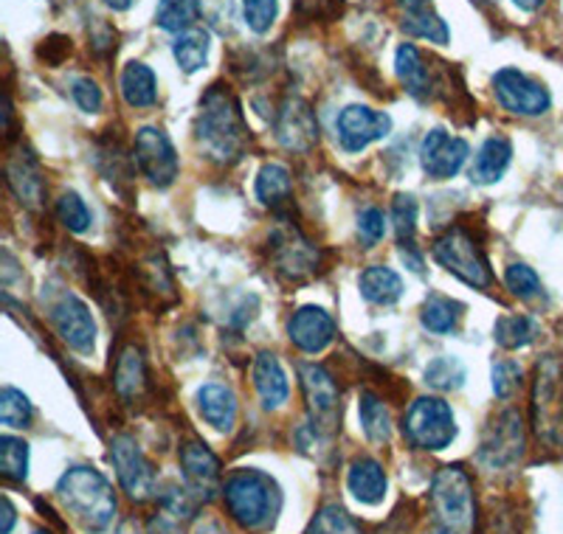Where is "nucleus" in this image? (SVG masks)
Segmentation results:
<instances>
[{"label": "nucleus", "mask_w": 563, "mask_h": 534, "mask_svg": "<svg viewBox=\"0 0 563 534\" xmlns=\"http://www.w3.org/2000/svg\"><path fill=\"white\" fill-rule=\"evenodd\" d=\"M200 147L214 164H234L245 153L249 127L238 99L225 85H211L200 99V113L195 121Z\"/></svg>", "instance_id": "f257e3e1"}, {"label": "nucleus", "mask_w": 563, "mask_h": 534, "mask_svg": "<svg viewBox=\"0 0 563 534\" xmlns=\"http://www.w3.org/2000/svg\"><path fill=\"white\" fill-rule=\"evenodd\" d=\"M57 498L88 534H102L113 526L115 492L108 478L93 467H70L57 481Z\"/></svg>", "instance_id": "f03ea898"}, {"label": "nucleus", "mask_w": 563, "mask_h": 534, "mask_svg": "<svg viewBox=\"0 0 563 534\" xmlns=\"http://www.w3.org/2000/svg\"><path fill=\"white\" fill-rule=\"evenodd\" d=\"M229 515L243 529L260 532L274 526L282 509L279 483L263 470H234L223 483Z\"/></svg>", "instance_id": "7ed1b4c3"}, {"label": "nucleus", "mask_w": 563, "mask_h": 534, "mask_svg": "<svg viewBox=\"0 0 563 534\" xmlns=\"http://www.w3.org/2000/svg\"><path fill=\"white\" fill-rule=\"evenodd\" d=\"M532 427L544 445H563V360L547 355L536 366L532 386Z\"/></svg>", "instance_id": "20e7f679"}, {"label": "nucleus", "mask_w": 563, "mask_h": 534, "mask_svg": "<svg viewBox=\"0 0 563 534\" xmlns=\"http://www.w3.org/2000/svg\"><path fill=\"white\" fill-rule=\"evenodd\" d=\"M431 503L445 529L454 534H474L476 501L474 481L460 465L442 467L431 481Z\"/></svg>", "instance_id": "39448f33"}, {"label": "nucleus", "mask_w": 563, "mask_h": 534, "mask_svg": "<svg viewBox=\"0 0 563 534\" xmlns=\"http://www.w3.org/2000/svg\"><path fill=\"white\" fill-rule=\"evenodd\" d=\"M404 436L417 450H445L456 440L454 411L440 397H420L406 411Z\"/></svg>", "instance_id": "423d86ee"}, {"label": "nucleus", "mask_w": 563, "mask_h": 534, "mask_svg": "<svg viewBox=\"0 0 563 534\" xmlns=\"http://www.w3.org/2000/svg\"><path fill=\"white\" fill-rule=\"evenodd\" d=\"M434 256L449 274L462 279L465 285L476 287V290H487L490 287V267H487L485 254L474 242V236L465 229H451L449 234H442L434 242Z\"/></svg>", "instance_id": "0eeeda50"}, {"label": "nucleus", "mask_w": 563, "mask_h": 534, "mask_svg": "<svg viewBox=\"0 0 563 534\" xmlns=\"http://www.w3.org/2000/svg\"><path fill=\"white\" fill-rule=\"evenodd\" d=\"M48 319L57 335L79 355H90L97 346V321L90 315L88 304L70 290H59L48 301Z\"/></svg>", "instance_id": "6e6552de"}, {"label": "nucleus", "mask_w": 563, "mask_h": 534, "mask_svg": "<svg viewBox=\"0 0 563 534\" xmlns=\"http://www.w3.org/2000/svg\"><path fill=\"white\" fill-rule=\"evenodd\" d=\"M110 461L122 490L133 501H150L158 492V472L150 465V458L141 453L133 436H115L110 442Z\"/></svg>", "instance_id": "1a4fd4ad"}, {"label": "nucleus", "mask_w": 563, "mask_h": 534, "mask_svg": "<svg viewBox=\"0 0 563 534\" xmlns=\"http://www.w3.org/2000/svg\"><path fill=\"white\" fill-rule=\"evenodd\" d=\"M133 158L139 164L141 175L158 189H167L178 178V153H175L169 135L161 127H141L135 133Z\"/></svg>", "instance_id": "9d476101"}, {"label": "nucleus", "mask_w": 563, "mask_h": 534, "mask_svg": "<svg viewBox=\"0 0 563 534\" xmlns=\"http://www.w3.org/2000/svg\"><path fill=\"white\" fill-rule=\"evenodd\" d=\"M493 90L507 113L516 115H544L552 104L547 85L527 77L519 68H501L493 77Z\"/></svg>", "instance_id": "9b49d317"}, {"label": "nucleus", "mask_w": 563, "mask_h": 534, "mask_svg": "<svg viewBox=\"0 0 563 534\" xmlns=\"http://www.w3.org/2000/svg\"><path fill=\"white\" fill-rule=\"evenodd\" d=\"M525 453V427L516 411H507L493 422L482 436L479 461L487 470H501V467L516 465Z\"/></svg>", "instance_id": "f8f14e48"}, {"label": "nucleus", "mask_w": 563, "mask_h": 534, "mask_svg": "<svg viewBox=\"0 0 563 534\" xmlns=\"http://www.w3.org/2000/svg\"><path fill=\"white\" fill-rule=\"evenodd\" d=\"M335 130H339L344 153H361V149L391 133V119L389 113L372 110L366 104H350L335 119Z\"/></svg>", "instance_id": "ddd939ff"}, {"label": "nucleus", "mask_w": 563, "mask_h": 534, "mask_svg": "<svg viewBox=\"0 0 563 534\" xmlns=\"http://www.w3.org/2000/svg\"><path fill=\"white\" fill-rule=\"evenodd\" d=\"M299 375L313 425L324 433L335 431V425H339V386L330 377V371L324 366H316V363H305Z\"/></svg>", "instance_id": "4468645a"}, {"label": "nucleus", "mask_w": 563, "mask_h": 534, "mask_svg": "<svg viewBox=\"0 0 563 534\" xmlns=\"http://www.w3.org/2000/svg\"><path fill=\"white\" fill-rule=\"evenodd\" d=\"M467 141L445 133L442 127L431 130L420 144V164L422 173L431 180H451L467 160Z\"/></svg>", "instance_id": "2eb2a0df"}, {"label": "nucleus", "mask_w": 563, "mask_h": 534, "mask_svg": "<svg viewBox=\"0 0 563 534\" xmlns=\"http://www.w3.org/2000/svg\"><path fill=\"white\" fill-rule=\"evenodd\" d=\"M276 138L290 153H308L319 141V121H316L313 108L299 96L285 99L276 113Z\"/></svg>", "instance_id": "dca6fc26"}, {"label": "nucleus", "mask_w": 563, "mask_h": 534, "mask_svg": "<svg viewBox=\"0 0 563 534\" xmlns=\"http://www.w3.org/2000/svg\"><path fill=\"white\" fill-rule=\"evenodd\" d=\"M180 470L186 490L198 501H211L220 492V461L203 442H186L180 447Z\"/></svg>", "instance_id": "f3484780"}, {"label": "nucleus", "mask_w": 563, "mask_h": 534, "mask_svg": "<svg viewBox=\"0 0 563 534\" xmlns=\"http://www.w3.org/2000/svg\"><path fill=\"white\" fill-rule=\"evenodd\" d=\"M288 335L296 349L308 352V355H319V352H324L327 346L333 344L335 321L321 307H301V310L290 315Z\"/></svg>", "instance_id": "a211bd4d"}, {"label": "nucleus", "mask_w": 563, "mask_h": 534, "mask_svg": "<svg viewBox=\"0 0 563 534\" xmlns=\"http://www.w3.org/2000/svg\"><path fill=\"white\" fill-rule=\"evenodd\" d=\"M9 189L20 198V203L29 209H40L45 198V180L40 173L37 160L29 153H14L7 164Z\"/></svg>", "instance_id": "6ab92c4d"}, {"label": "nucleus", "mask_w": 563, "mask_h": 534, "mask_svg": "<svg viewBox=\"0 0 563 534\" xmlns=\"http://www.w3.org/2000/svg\"><path fill=\"white\" fill-rule=\"evenodd\" d=\"M251 377H254V388L260 394V402H263L265 411H276V408L285 405L288 400V375L282 369V363L276 360L274 355H260L254 360V369H251Z\"/></svg>", "instance_id": "aec40b11"}, {"label": "nucleus", "mask_w": 563, "mask_h": 534, "mask_svg": "<svg viewBox=\"0 0 563 534\" xmlns=\"http://www.w3.org/2000/svg\"><path fill=\"white\" fill-rule=\"evenodd\" d=\"M198 411L214 431L229 433L238 425V397L220 382H206L198 391Z\"/></svg>", "instance_id": "412c9836"}, {"label": "nucleus", "mask_w": 563, "mask_h": 534, "mask_svg": "<svg viewBox=\"0 0 563 534\" xmlns=\"http://www.w3.org/2000/svg\"><path fill=\"white\" fill-rule=\"evenodd\" d=\"M512 160V144L505 135H490L476 153L474 164L467 169V178L476 186H487L501 180V175L507 173V166Z\"/></svg>", "instance_id": "4be33fe9"}, {"label": "nucleus", "mask_w": 563, "mask_h": 534, "mask_svg": "<svg viewBox=\"0 0 563 534\" xmlns=\"http://www.w3.org/2000/svg\"><path fill=\"white\" fill-rule=\"evenodd\" d=\"M395 74L415 99H429L431 90H434L429 65H426V57H422L415 43H404L395 52Z\"/></svg>", "instance_id": "5701e85b"}, {"label": "nucleus", "mask_w": 563, "mask_h": 534, "mask_svg": "<svg viewBox=\"0 0 563 534\" xmlns=\"http://www.w3.org/2000/svg\"><path fill=\"white\" fill-rule=\"evenodd\" d=\"M346 487L361 503L366 507H375L386 498V487H389V478H386L384 467L375 461V458H355L346 472Z\"/></svg>", "instance_id": "b1692460"}, {"label": "nucleus", "mask_w": 563, "mask_h": 534, "mask_svg": "<svg viewBox=\"0 0 563 534\" xmlns=\"http://www.w3.org/2000/svg\"><path fill=\"white\" fill-rule=\"evenodd\" d=\"M119 88H122L124 102L135 110L153 108L158 102V82L155 74L144 63H128L119 77Z\"/></svg>", "instance_id": "393cba45"}, {"label": "nucleus", "mask_w": 563, "mask_h": 534, "mask_svg": "<svg viewBox=\"0 0 563 534\" xmlns=\"http://www.w3.org/2000/svg\"><path fill=\"white\" fill-rule=\"evenodd\" d=\"M361 296H364L369 304H378V307H391L400 301L404 296V281L400 276L391 270V267L384 265H372L366 267L364 274H361Z\"/></svg>", "instance_id": "a878e982"}, {"label": "nucleus", "mask_w": 563, "mask_h": 534, "mask_svg": "<svg viewBox=\"0 0 563 534\" xmlns=\"http://www.w3.org/2000/svg\"><path fill=\"white\" fill-rule=\"evenodd\" d=\"M200 14H203V3L200 0H158L155 9V23L164 32L184 34L192 32L198 26Z\"/></svg>", "instance_id": "bb28decb"}, {"label": "nucleus", "mask_w": 563, "mask_h": 534, "mask_svg": "<svg viewBox=\"0 0 563 534\" xmlns=\"http://www.w3.org/2000/svg\"><path fill=\"white\" fill-rule=\"evenodd\" d=\"M319 262V254L310 242L299 240L296 234H288L285 240L279 242V254H276V265L285 276L290 279H301V276H308L310 270Z\"/></svg>", "instance_id": "cd10ccee"}, {"label": "nucleus", "mask_w": 563, "mask_h": 534, "mask_svg": "<svg viewBox=\"0 0 563 534\" xmlns=\"http://www.w3.org/2000/svg\"><path fill=\"white\" fill-rule=\"evenodd\" d=\"M538 337V324L527 315H501L493 326V341L507 352L525 349Z\"/></svg>", "instance_id": "c85d7f7f"}, {"label": "nucleus", "mask_w": 563, "mask_h": 534, "mask_svg": "<svg viewBox=\"0 0 563 534\" xmlns=\"http://www.w3.org/2000/svg\"><path fill=\"white\" fill-rule=\"evenodd\" d=\"M358 416H361V427H364L366 440L375 442V445H386L391 436V420L389 411H386L384 400L375 394H361L358 402Z\"/></svg>", "instance_id": "c756f323"}, {"label": "nucleus", "mask_w": 563, "mask_h": 534, "mask_svg": "<svg viewBox=\"0 0 563 534\" xmlns=\"http://www.w3.org/2000/svg\"><path fill=\"white\" fill-rule=\"evenodd\" d=\"M173 57L184 74H195L203 68L209 59V32L192 29V32L178 34V40L173 43Z\"/></svg>", "instance_id": "7c9ffc66"}, {"label": "nucleus", "mask_w": 563, "mask_h": 534, "mask_svg": "<svg viewBox=\"0 0 563 534\" xmlns=\"http://www.w3.org/2000/svg\"><path fill=\"white\" fill-rule=\"evenodd\" d=\"M294 194V180L282 164H265L256 175V198L265 205H279Z\"/></svg>", "instance_id": "2f4dec72"}, {"label": "nucleus", "mask_w": 563, "mask_h": 534, "mask_svg": "<svg viewBox=\"0 0 563 534\" xmlns=\"http://www.w3.org/2000/svg\"><path fill=\"white\" fill-rule=\"evenodd\" d=\"M462 319V304L445 299V296H431L426 304H422L420 321L422 326L434 335H449V332L456 330Z\"/></svg>", "instance_id": "473e14b6"}, {"label": "nucleus", "mask_w": 563, "mask_h": 534, "mask_svg": "<svg viewBox=\"0 0 563 534\" xmlns=\"http://www.w3.org/2000/svg\"><path fill=\"white\" fill-rule=\"evenodd\" d=\"M400 29H404L409 37L429 40V43H437V45L451 43L449 23H445V20L434 12V9H426V12H417V14H404V20H400Z\"/></svg>", "instance_id": "72a5a7b5"}, {"label": "nucleus", "mask_w": 563, "mask_h": 534, "mask_svg": "<svg viewBox=\"0 0 563 534\" xmlns=\"http://www.w3.org/2000/svg\"><path fill=\"white\" fill-rule=\"evenodd\" d=\"M113 382L115 391L122 397H135L139 394V388L144 386V360H141L139 349H124L115 360V371H113Z\"/></svg>", "instance_id": "f704fd0d"}, {"label": "nucleus", "mask_w": 563, "mask_h": 534, "mask_svg": "<svg viewBox=\"0 0 563 534\" xmlns=\"http://www.w3.org/2000/svg\"><path fill=\"white\" fill-rule=\"evenodd\" d=\"M308 534H364V529L344 507L330 503V507L319 509V515L310 521Z\"/></svg>", "instance_id": "c9c22d12"}, {"label": "nucleus", "mask_w": 563, "mask_h": 534, "mask_svg": "<svg viewBox=\"0 0 563 534\" xmlns=\"http://www.w3.org/2000/svg\"><path fill=\"white\" fill-rule=\"evenodd\" d=\"M426 382L437 391H456L465 382V366L460 357H434L426 366Z\"/></svg>", "instance_id": "e433bc0d"}, {"label": "nucleus", "mask_w": 563, "mask_h": 534, "mask_svg": "<svg viewBox=\"0 0 563 534\" xmlns=\"http://www.w3.org/2000/svg\"><path fill=\"white\" fill-rule=\"evenodd\" d=\"M0 467L9 481H26L29 476V445L18 436L0 440Z\"/></svg>", "instance_id": "4c0bfd02"}, {"label": "nucleus", "mask_w": 563, "mask_h": 534, "mask_svg": "<svg viewBox=\"0 0 563 534\" xmlns=\"http://www.w3.org/2000/svg\"><path fill=\"white\" fill-rule=\"evenodd\" d=\"M0 422L7 427H29L32 422V402L23 391L7 386L0 391Z\"/></svg>", "instance_id": "58836bf2"}, {"label": "nucleus", "mask_w": 563, "mask_h": 534, "mask_svg": "<svg viewBox=\"0 0 563 534\" xmlns=\"http://www.w3.org/2000/svg\"><path fill=\"white\" fill-rule=\"evenodd\" d=\"M57 216L59 223L68 231H74V234H85L90 229V223H93V214H90L88 205H85V200L79 198L77 191H65L63 198L57 200Z\"/></svg>", "instance_id": "ea45409f"}, {"label": "nucleus", "mask_w": 563, "mask_h": 534, "mask_svg": "<svg viewBox=\"0 0 563 534\" xmlns=\"http://www.w3.org/2000/svg\"><path fill=\"white\" fill-rule=\"evenodd\" d=\"M505 285H507V290H510L512 296H519V299H525V301L538 299V296H541V290H544L536 270H532V267H527V265H510V267H507Z\"/></svg>", "instance_id": "a19ab883"}, {"label": "nucleus", "mask_w": 563, "mask_h": 534, "mask_svg": "<svg viewBox=\"0 0 563 534\" xmlns=\"http://www.w3.org/2000/svg\"><path fill=\"white\" fill-rule=\"evenodd\" d=\"M279 14V3L276 0H243V18L254 34L271 32Z\"/></svg>", "instance_id": "79ce46f5"}, {"label": "nucleus", "mask_w": 563, "mask_h": 534, "mask_svg": "<svg viewBox=\"0 0 563 534\" xmlns=\"http://www.w3.org/2000/svg\"><path fill=\"white\" fill-rule=\"evenodd\" d=\"M417 200L411 194H400L391 203V223H395V231L400 240H411L417 229Z\"/></svg>", "instance_id": "37998d69"}, {"label": "nucleus", "mask_w": 563, "mask_h": 534, "mask_svg": "<svg viewBox=\"0 0 563 534\" xmlns=\"http://www.w3.org/2000/svg\"><path fill=\"white\" fill-rule=\"evenodd\" d=\"M490 375H493V391H496V397H501V400L512 397V391L519 388V380H521L519 363L496 360L493 363Z\"/></svg>", "instance_id": "c03bdc74"}, {"label": "nucleus", "mask_w": 563, "mask_h": 534, "mask_svg": "<svg viewBox=\"0 0 563 534\" xmlns=\"http://www.w3.org/2000/svg\"><path fill=\"white\" fill-rule=\"evenodd\" d=\"M70 96H74V102L85 110V113H99L102 110V88L90 77H79L74 79V88H70Z\"/></svg>", "instance_id": "a18cd8bd"}, {"label": "nucleus", "mask_w": 563, "mask_h": 534, "mask_svg": "<svg viewBox=\"0 0 563 534\" xmlns=\"http://www.w3.org/2000/svg\"><path fill=\"white\" fill-rule=\"evenodd\" d=\"M358 234L366 245H378L386 234V220L380 209H366L358 216Z\"/></svg>", "instance_id": "49530a36"}, {"label": "nucleus", "mask_w": 563, "mask_h": 534, "mask_svg": "<svg viewBox=\"0 0 563 534\" xmlns=\"http://www.w3.org/2000/svg\"><path fill=\"white\" fill-rule=\"evenodd\" d=\"M147 534H184V529L173 521L169 515H155L147 523Z\"/></svg>", "instance_id": "de8ad7c7"}, {"label": "nucleus", "mask_w": 563, "mask_h": 534, "mask_svg": "<svg viewBox=\"0 0 563 534\" xmlns=\"http://www.w3.org/2000/svg\"><path fill=\"white\" fill-rule=\"evenodd\" d=\"M335 0H296V12L299 14H310V18H319L324 14L327 9L333 7Z\"/></svg>", "instance_id": "09e8293b"}, {"label": "nucleus", "mask_w": 563, "mask_h": 534, "mask_svg": "<svg viewBox=\"0 0 563 534\" xmlns=\"http://www.w3.org/2000/svg\"><path fill=\"white\" fill-rule=\"evenodd\" d=\"M395 3L404 14H417V12H426V9H434L431 7V0H395Z\"/></svg>", "instance_id": "8fccbe9b"}, {"label": "nucleus", "mask_w": 563, "mask_h": 534, "mask_svg": "<svg viewBox=\"0 0 563 534\" xmlns=\"http://www.w3.org/2000/svg\"><path fill=\"white\" fill-rule=\"evenodd\" d=\"M400 256H404V262L409 265V270L422 274V259H420V254H415V248H411V245H404V248H400Z\"/></svg>", "instance_id": "3c124183"}, {"label": "nucleus", "mask_w": 563, "mask_h": 534, "mask_svg": "<svg viewBox=\"0 0 563 534\" xmlns=\"http://www.w3.org/2000/svg\"><path fill=\"white\" fill-rule=\"evenodd\" d=\"M14 526V507L9 498H3V534H12Z\"/></svg>", "instance_id": "603ef678"}, {"label": "nucleus", "mask_w": 563, "mask_h": 534, "mask_svg": "<svg viewBox=\"0 0 563 534\" xmlns=\"http://www.w3.org/2000/svg\"><path fill=\"white\" fill-rule=\"evenodd\" d=\"M195 534H229V532H225L218 521H203L198 529H195Z\"/></svg>", "instance_id": "864d4df0"}, {"label": "nucleus", "mask_w": 563, "mask_h": 534, "mask_svg": "<svg viewBox=\"0 0 563 534\" xmlns=\"http://www.w3.org/2000/svg\"><path fill=\"white\" fill-rule=\"evenodd\" d=\"M521 12H538V9L544 7V0H512Z\"/></svg>", "instance_id": "5fc2aeb1"}, {"label": "nucleus", "mask_w": 563, "mask_h": 534, "mask_svg": "<svg viewBox=\"0 0 563 534\" xmlns=\"http://www.w3.org/2000/svg\"><path fill=\"white\" fill-rule=\"evenodd\" d=\"M102 3L108 9H113V12H128L133 7V0H102Z\"/></svg>", "instance_id": "6e6d98bb"}, {"label": "nucleus", "mask_w": 563, "mask_h": 534, "mask_svg": "<svg viewBox=\"0 0 563 534\" xmlns=\"http://www.w3.org/2000/svg\"><path fill=\"white\" fill-rule=\"evenodd\" d=\"M429 534H454V532H451V529H445V526H440V529H434V532H429Z\"/></svg>", "instance_id": "4d7b16f0"}, {"label": "nucleus", "mask_w": 563, "mask_h": 534, "mask_svg": "<svg viewBox=\"0 0 563 534\" xmlns=\"http://www.w3.org/2000/svg\"><path fill=\"white\" fill-rule=\"evenodd\" d=\"M471 3H476V7H485V3H490V0H471Z\"/></svg>", "instance_id": "13d9d810"}, {"label": "nucleus", "mask_w": 563, "mask_h": 534, "mask_svg": "<svg viewBox=\"0 0 563 534\" xmlns=\"http://www.w3.org/2000/svg\"><path fill=\"white\" fill-rule=\"evenodd\" d=\"M34 534H52V532H43V529H37V532H34Z\"/></svg>", "instance_id": "bf43d9fd"}]
</instances>
